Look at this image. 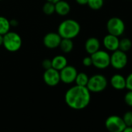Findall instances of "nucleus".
I'll list each match as a JSON object with an SVG mask.
<instances>
[{"instance_id": "nucleus-29", "label": "nucleus", "mask_w": 132, "mask_h": 132, "mask_svg": "<svg viewBox=\"0 0 132 132\" xmlns=\"http://www.w3.org/2000/svg\"><path fill=\"white\" fill-rule=\"evenodd\" d=\"M122 132H132V126H126Z\"/></svg>"}, {"instance_id": "nucleus-17", "label": "nucleus", "mask_w": 132, "mask_h": 132, "mask_svg": "<svg viewBox=\"0 0 132 132\" xmlns=\"http://www.w3.org/2000/svg\"><path fill=\"white\" fill-rule=\"evenodd\" d=\"M61 51L64 53H70L73 48H74V44L72 39H67V38H61V40L60 42L59 47Z\"/></svg>"}, {"instance_id": "nucleus-14", "label": "nucleus", "mask_w": 132, "mask_h": 132, "mask_svg": "<svg viewBox=\"0 0 132 132\" xmlns=\"http://www.w3.org/2000/svg\"><path fill=\"white\" fill-rule=\"evenodd\" d=\"M100 49V41L98 38L91 37L85 42V50L89 54H93Z\"/></svg>"}, {"instance_id": "nucleus-1", "label": "nucleus", "mask_w": 132, "mask_h": 132, "mask_svg": "<svg viewBox=\"0 0 132 132\" xmlns=\"http://www.w3.org/2000/svg\"><path fill=\"white\" fill-rule=\"evenodd\" d=\"M64 100L66 104L73 110H83L90 103L91 93L86 86L76 85L66 91Z\"/></svg>"}, {"instance_id": "nucleus-3", "label": "nucleus", "mask_w": 132, "mask_h": 132, "mask_svg": "<svg viewBox=\"0 0 132 132\" xmlns=\"http://www.w3.org/2000/svg\"><path fill=\"white\" fill-rule=\"evenodd\" d=\"M22 38L20 35L13 31H9L3 35V45L5 49L10 52H16L22 47Z\"/></svg>"}, {"instance_id": "nucleus-21", "label": "nucleus", "mask_w": 132, "mask_h": 132, "mask_svg": "<svg viewBox=\"0 0 132 132\" xmlns=\"http://www.w3.org/2000/svg\"><path fill=\"white\" fill-rule=\"evenodd\" d=\"M104 4V0H88L87 5L91 10H100Z\"/></svg>"}, {"instance_id": "nucleus-15", "label": "nucleus", "mask_w": 132, "mask_h": 132, "mask_svg": "<svg viewBox=\"0 0 132 132\" xmlns=\"http://www.w3.org/2000/svg\"><path fill=\"white\" fill-rule=\"evenodd\" d=\"M55 13L61 16H67L71 11V6L70 4L64 1V0H60L57 3L54 4Z\"/></svg>"}, {"instance_id": "nucleus-5", "label": "nucleus", "mask_w": 132, "mask_h": 132, "mask_svg": "<svg viewBox=\"0 0 132 132\" xmlns=\"http://www.w3.org/2000/svg\"><path fill=\"white\" fill-rule=\"evenodd\" d=\"M90 56L93 65L98 69H106L110 65V54L107 51L100 49Z\"/></svg>"}, {"instance_id": "nucleus-4", "label": "nucleus", "mask_w": 132, "mask_h": 132, "mask_svg": "<svg viewBox=\"0 0 132 132\" xmlns=\"http://www.w3.org/2000/svg\"><path fill=\"white\" fill-rule=\"evenodd\" d=\"M107 85L108 81L105 76L103 74H95L89 77L86 87L90 93H98L104 91Z\"/></svg>"}, {"instance_id": "nucleus-31", "label": "nucleus", "mask_w": 132, "mask_h": 132, "mask_svg": "<svg viewBox=\"0 0 132 132\" xmlns=\"http://www.w3.org/2000/svg\"><path fill=\"white\" fill-rule=\"evenodd\" d=\"M3 36L0 34V46L3 45Z\"/></svg>"}, {"instance_id": "nucleus-18", "label": "nucleus", "mask_w": 132, "mask_h": 132, "mask_svg": "<svg viewBox=\"0 0 132 132\" xmlns=\"http://www.w3.org/2000/svg\"><path fill=\"white\" fill-rule=\"evenodd\" d=\"M10 21L5 16H0V34L5 35L10 30Z\"/></svg>"}, {"instance_id": "nucleus-28", "label": "nucleus", "mask_w": 132, "mask_h": 132, "mask_svg": "<svg viewBox=\"0 0 132 132\" xmlns=\"http://www.w3.org/2000/svg\"><path fill=\"white\" fill-rule=\"evenodd\" d=\"M76 2L81 6H84V5H87L88 0H76Z\"/></svg>"}, {"instance_id": "nucleus-24", "label": "nucleus", "mask_w": 132, "mask_h": 132, "mask_svg": "<svg viewBox=\"0 0 132 132\" xmlns=\"http://www.w3.org/2000/svg\"><path fill=\"white\" fill-rule=\"evenodd\" d=\"M124 103L127 106L132 107V91L128 90L124 95Z\"/></svg>"}, {"instance_id": "nucleus-19", "label": "nucleus", "mask_w": 132, "mask_h": 132, "mask_svg": "<svg viewBox=\"0 0 132 132\" xmlns=\"http://www.w3.org/2000/svg\"><path fill=\"white\" fill-rule=\"evenodd\" d=\"M132 47V41L127 38V37H123L122 39H120L119 41V50L123 51V52H127L130 50Z\"/></svg>"}, {"instance_id": "nucleus-7", "label": "nucleus", "mask_w": 132, "mask_h": 132, "mask_svg": "<svg viewBox=\"0 0 132 132\" xmlns=\"http://www.w3.org/2000/svg\"><path fill=\"white\" fill-rule=\"evenodd\" d=\"M106 30L108 34L119 37L122 36L125 31V23L123 20L119 17H111L106 23Z\"/></svg>"}, {"instance_id": "nucleus-12", "label": "nucleus", "mask_w": 132, "mask_h": 132, "mask_svg": "<svg viewBox=\"0 0 132 132\" xmlns=\"http://www.w3.org/2000/svg\"><path fill=\"white\" fill-rule=\"evenodd\" d=\"M119 41L120 39L118 37L108 34L103 37V44L107 51L113 52L119 49Z\"/></svg>"}, {"instance_id": "nucleus-9", "label": "nucleus", "mask_w": 132, "mask_h": 132, "mask_svg": "<svg viewBox=\"0 0 132 132\" xmlns=\"http://www.w3.org/2000/svg\"><path fill=\"white\" fill-rule=\"evenodd\" d=\"M61 82L65 84H72L75 82L78 71L72 65H66L64 69L59 71Z\"/></svg>"}, {"instance_id": "nucleus-25", "label": "nucleus", "mask_w": 132, "mask_h": 132, "mask_svg": "<svg viewBox=\"0 0 132 132\" xmlns=\"http://www.w3.org/2000/svg\"><path fill=\"white\" fill-rule=\"evenodd\" d=\"M126 79V89L127 90L132 91V72L127 75Z\"/></svg>"}, {"instance_id": "nucleus-6", "label": "nucleus", "mask_w": 132, "mask_h": 132, "mask_svg": "<svg viewBox=\"0 0 132 132\" xmlns=\"http://www.w3.org/2000/svg\"><path fill=\"white\" fill-rule=\"evenodd\" d=\"M128 62V57L126 52L119 49L114 51L110 54V66L116 70L123 69Z\"/></svg>"}, {"instance_id": "nucleus-23", "label": "nucleus", "mask_w": 132, "mask_h": 132, "mask_svg": "<svg viewBox=\"0 0 132 132\" xmlns=\"http://www.w3.org/2000/svg\"><path fill=\"white\" fill-rule=\"evenodd\" d=\"M123 120L126 126H132V111H127L122 117Z\"/></svg>"}, {"instance_id": "nucleus-32", "label": "nucleus", "mask_w": 132, "mask_h": 132, "mask_svg": "<svg viewBox=\"0 0 132 132\" xmlns=\"http://www.w3.org/2000/svg\"><path fill=\"white\" fill-rule=\"evenodd\" d=\"M0 1H2V0H0Z\"/></svg>"}, {"instance_id": "nucleus-13", "label": "nucleus", "mask_w": 132, "mask_h": 132, "mask_svg": "<svg viewBox=\"0 0 132 132\" xmlns=\"http://www.w3.org/2000/svg\"><path fill=\"white\" fill-rule=\"evenodd\" d=\"M110 83L116 90H123L126 89V79L120 73L113 74L110 78Z\"/></svg>"}, {"instance_id": "nucleus-22", "label": "nucleus", "mask_w": 132, "mask_h": 132, "mask_svg": "<svg viewBox=\"0 0 132 132\" xmlns=\"http://www.w3.org/2000/svg\"><path fill=\"white\" fill-rule=\"evenodd\" d=\"M42 10H43V13L45 15H47V16L52 15V14H54L55 13L54 4L51 3H49V2H46L44 4L43 7H42Z\"/></svg>"}, {"instance_id": "nucleus-11", "label": "nucleus", "mask_w": 132, "mask_h": 132, "mask_svg": "<svg viewBox=\"0 0 132 132\" xmlns=\"http://www.w3.org/2000/svg\"><path fill=\"white\" fill-rule=\"evenodd\" d=\"M61 40V37L58 33L49 32L44 35L43 38V44L48 49H55L59 47Z\"/></svg>"}, {"instance_id": "nucleus-26", "label": "nucleus", "mask_w": 132, "mask_h": 132, "mask_svg": "<svg viewBox=\"0 0 132 132\" xmlns=\"http://www.w3.org/2000/svg\"><path fill=\"white\" fill-rule=\"evenodd\" d=\"M41 65H42V68H43L44 70L52 68V65H51V59H48V58H46V59L43 60V61H42V63H41Z\"/></svg>"}, {"instance_id": "nucleus-27", "label": "nucleus", "mask_w": 132, "mask_h": 132, "mask_svg": "<svg viewBox=\"0 0 132 132\" xmlns=\"http://www.w3.org/2000/svg\"><path fill=\"white\" fill-rule=\"evenodd\" d=\"M82 64L86 67H90L91 65H93V61H92V58L91 56H87L85 57L82 59Z\"/></svg>"}, {"instance_id": "nucleus-8", "label": "nucleus", "mask_w": 132, "mask_h": 132, "mask_svg": "<svg viewBox=\"0 0 132 132\" xmlns=\"http://www.w3.org/2000/svg\"><path fill=\"white\" fill-rule=\"evenodd\" d=\"M105 127L109 132H122L126 125L121 117L118 115H111L106 118Z\"/></svg>"}, {"instance_id": "nucleus-16", "label": "nucleus", "mask_w": 132, "mask_h": 132, "mask_svg": "<svg viewBox=\"0 0 132 132\" xmlns=\"http://www.w3.org/2000/svg\"><path fill=\"white\" fill-rule=\"evenodd\" d=\"M51 65L53 69L61 71L66 65H68V60L63 55H56L51 59Z\"/></svg>"}, {"instance_id": "nucleus-10", "label": "nucleus", "mask_w": 132, "mask_h": 132, "mask_svg": "<svg viewBox=\"0 0 132 132\" xmlns=\"http://www.w3.org/2000/svg\"><path fill=\"white\" fill-rule=\"evenodd\" d=\"M43 80L48 86H56L61 82L59 71L53 68L44 70V72L43 74Z\"/></svg>"}, {"instance_id": "nucleus-20", "label": "nucleus", "mask_w": 132, "mask_h": 132, "mask_svg": "<svg viewBox=\"0 0 132 132\" xmlns=\"http://www.w3.org/2000/svg\"><path fill=\"white\" fill-rule=\"evenodd\" d=\"M89 77L88 76V75L85 72H78L75 82L77 86H86L88 81H89Z\"/></svg>"}, {"instance_id": "nucleus-2", "label": "nucleus", "mask_w": 132, "mask_h": 132, "mask_svg": "<svg viewBox=\"0 0 132 132\" xmlns=\"http://www.w3.org/2000/svg\"><path fill=\"white\" fill-rule=\"evenodd\" d=\"M81 31L80 24L73 19H68L62 21L57 28V33L61 38L74 39Z\"/></svg>"}, {"instance_id": "nucleus-30", "label": "nucleus", "mask_w": 132, "mask_h": 132, "mask_svg": "<svg viewBox=\"0 0 132 132\" xmlns=\"http://www.w3.org/2000/svg\"><path fill=\"white\" fill-rule=\"evenodd\" d=\"M47 2H49V3H54L55 4L56 3H57L58 1H60V0H46Z\"/></svg>"}]
</instances>
